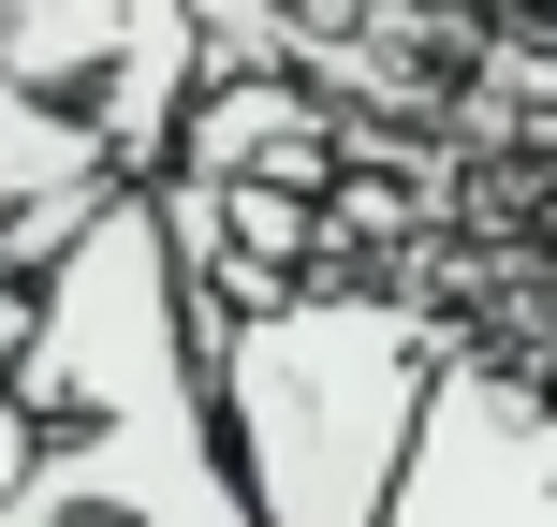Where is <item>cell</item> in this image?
<instances>
[{
	"label": "cell",
	"mask_w": 557,
	"mask_h": 527,
	"mask_svg": "<svg viewBox=\"0 0 557 527\" xmlns=\"http://www.w3.org/2000/svg\"><path fill=\"white\" fill-rule=\"evenodd\" d=\"M45 469V411H29V278H0V513Z\"/></svg>",
	"instance_id": "cell-6"
},
{
	"label": "cell",
	"mask_w": 557,
	"mask_h": 527,
	"mask_svg": "<svg viewBox=\"0 0 557 527\" xmlns=\"http://www.w3.org/2000/svg\"><path fill=\"white\" fill-rule=\"evenodd\" d=\"M133 191H147V176L117 162L74 103H45V88L0 74V278H29V293H45V278L74 264Z\"/></svg>",
	"instance_id": "cell-5"
},
{
	"label": "cell",
	"mask_w": 557,
	"mask_h": 527,
	"mask_svg": "<svg viewBox=\"0 0 557 527\" xmlns=\"http://www.w3.org/2000/svg\"><path fill=\"white\" fill-rule=\"evenodd\" d=\"M543 381H557V366H543Z\"/></svg>",
	"instance_id": "cell-7"
},
{
	"label": "cell",
	"mask_w": 557,
	"mask_h": 527,
	"mask_svg": "<svg viewBox=\"0 0 557 527\" xmlns=\"http://www.w3.org/2000/svg\"><path fill=\"white\" fill-rule=\"evenodd\" d=\"M29 411L45 469L0 527H250L206 411V308L162 235V191H133L74 264L29 293Z\"/></svg>",
	"instance_id": "cell-1"
},
{
	"label": "cell",
	"mask_w": 557,
	"mask_h": 527,
	"mask_svg": "<svg viewBox=\"0 0 557 527\" xmlns=\"http://www.w3.org/2000/svg\"><path fill=\"white\" fill-rule=\"evenodd\" d=\"M0 74L45 88V103H74L88 133L162 191L221 59H206V15H176V0H0Z\"/></svg>",
	"instance_id": "cell-3"
},
{
	"label": "cell",
	"mask_w": 557,
	"mask_h": 527,
	"mask_svg": "<svg viewBox=\"0 0 557 527\" xmlns=\"http://www.w3.org/2000/svg\"><path fill=\"white\" fill-rule=\"evenodd\" d=\"M455 352L470 337L425 293H367V278H294L278 308H235V323L206 308V411H221V469L250 527H396Z\"/></svg>",
	"instance_id": "cell-2"
},
{
	"label": "cell",
	"mask_w": 557,
	"mask_h": 527,
	"mask_svg": "<svg viewBox=\"0 0 557 527\" xmlns=\"http://www.w3.org/2000/svg\"><path fill=\"white\" fill-rule=\"evenodd\" d=\"M396 527H557V381H529L513 352H455Z\"/></svg>",
	"instance_id": "cell-4"
}]
</instances>
